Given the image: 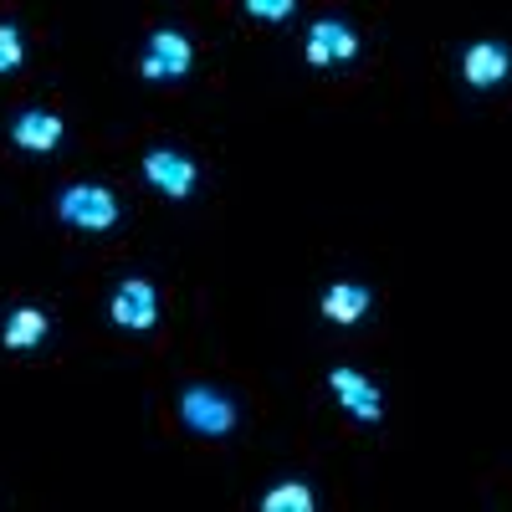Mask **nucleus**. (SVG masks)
Segmentation results:
<instances>
[{
    "label": "nucleus",
    "instance_id": "nucleus-1",
    "mask_svg": "<svg viewBox=\"0 0 512 512\" xmlns=\"http://www.w3.org/2000/svg\"><path fill=\"white\" fill-rule=\"evenodd\" d=\"M57 216L67 226H77V231L98 236V231H113L118 226V200H113L108 185H67L57 195Z\"/></svg>",
    "mask_w": 512,
    "mask_h": 512
},
{
    "label": "nucleus",
    "instance_id": "nucleus-2",
    "mask_svg": "<svg viewBox=\"0 0 512 512\" xmlns=\"http://www.w3.org/2000/svg\"><path fill=\"white\" fill-rule=\"evenodd\" d=\"M190 67H195V47H190L175 26H159V31L149 36L144 57H139L144 82H180V77H190Z\"/></svg>",
    "mask_w": 512,
    "mask_h": 512
},
{
    "label": "nucleus",
    "instance_id": "nucleus-3",
    "mask_svg": "<svg viewBox=\"0 0 512 512\" xmlns=\"http://www.w3.org/2000/svg\"><path fill=\"white\" fill-rule=\"evenodd\" d=\"M180 415L190 431L200 436H231V425H236V405L221 395V390H210V384H190V390L180 395Z\"/></svg>",
    "mask_w": 512,
    "mask_h": 512
},
{
    "label": "nucleus",
    "instance_id": "nucleus-4",
    "mask_svg": "<svg viewBox=\"0 0 512 512\" xmlns=\"http://www.w3.org/2000/svg\"><path fill=\"white\" fill-rule=\"evenodd\" d=\"M108 318H113L118 328H128V333H149V328L159 323V292H154V282H144V277H123V282L113 287Z\"/></svg>",
    "mask_w": 512,
    "mask_h": 512
},
{
    "label": "nucleus",
    "instance_id": "nucleus-5",
    "mask_svg": "<svg viewBox=\"0 0 512 512\" xmlns=\"http://www.w3.org/2000/svg\"><path fill=\"white\" fill-rule=\"evenodd\" d=\"M144 180L169 195V200H190L195 195V180H200V169L190 154H175V149H149L144 154Z\"/></svg>",
    "mask_w": 512,
    "mask_h": 512
},
{
    "label": "nucleus",
    "instance_id": "nucleus-6",
    "mask_svg": "<svg viewBox=\"0 0 512 512\" xmlns=\"http://www.w3.org/2000/svg\"><path fill=\"white\" fill-rule=\"evenodd\" d=\"M303 57H308V67H333V62H354V57H359V36H354V31H349L344 21L323 16V21H313V26H308Z\"/></svg>",
    "mask_w": 512,
    "mask_h": 512
},
{
    "label": "nucleus",
    "instance_id": "nucleus-7",
    "mask_svg": "<svg viewBox=\"0 0 512 512\" xmlns=\"http://www.w3.org/2000/svg\"><path fill=\"white\" fill-rule=\"evenodd\" d=\"M328 390H333V400L344 405L354 420H379V415H384V395H379V384H374V379H364L359 369H333V374H328Z\"/></svg>",
    "mask_w": 512,
    "mask_h": 512
},
{
    "label": "nucleus",
    "instance_id": "nucleus-8",
    "mask_svg": "<svg viewBox=\"0 0 512 512\" xmlns=\"http://www.w3.org/2000/svg\"><path fill=\"white\" fill-rule=\"evenodd\" d=\"M507 72H512V52L502 41H472L461 52V77L472 88H497V82H507Z\"/></svg>",
    "mask_w": 512,
    "mask_h": 512
},
{
    "label": "nucleus",
    "instance_id": "nucleus-9",
    "mask_svg": "<svg viewBox=\"0 0 512 512\" xmlns=\"http://www.w3.org/2000/svg\"><path fill=\"white\" fill-rule=\"evenodd\" d=\"M11 139H16V149H26V154H52V149L62 144V118L47 113V108H26V113L11 123Z\"/></svg>",
    "mask_w": 512,
    "mask_h": 512
},
{
    "label": "nucleus",
    "instance_id": "nucleus-10",
    "mask_svg": "<svg viewBox=\"0 0 512 512\" xmlns=\"http://www.w3.org/2000/svg\"><path fill=\"white\" fill-rule=\"evenodd\" d=\"M323 318L328 323H338V328H354L364 313H369V287H359V282H333L328 292H323Z\"/></svg>",
    "mask_w": 512,
    "mask_h": 512
},
{
    "label": "nucleus",
    "instance_id": "nucleus-11",
    "mask_svg": "<svg viewBox=\"0 0 512 512\" xmlns=\"http://www.w3.org/2000/svg\"><path fill=\"white\" fill-rule=\"evenodd\" d=\"M47 328H52V318L41 313V308H16V313H6V328H0V344L16 349V354H26V349H36L41 338H47Z\"/></svg>",
    "mask_w": 512,
    "mask_h": 512
},
{
    "label": "nucleus",
    "instance_id": "nucleus-12",
    "mask_svg": "<svg viewBox=\"0 0 512 512\" xmlns=\"http://www.w3.org/2000/svg\"><path fill=\"white\" fill-rule=\"evenodd\" d=\"M313 507H318V497L308 482H282V487L262 492V512H313Z\"/></svg>",
    "mask_w": 512,
    "mask_h": 512
},
{
    "label": "nucleus",
    "instance_id": "nucleus-13",
    "mask_svg": "<svg viewBox=\"0 0 512 512\" xmlns=\"http://www.w3.org/2000/svg\"><path fill=\"white\" fill-rule=\"evenodd\" d=\"M21 62H26V41H21V31H16L11 21H0V77L16 72Z\"/></svg>",
    "mask_w": 512,
    "mask_h": 512
},
{
    "label": "nucleus",
    "instance_id": "nucleus-14",
    "mask_svg": "<svg viewBox=\"0 0 512 512\" xmlns=\"http://www.w3.org/2000/svg\"><path fill=\"white\" fill-rule=\"evenodd\" d=\"M292 6H297V0H246V16H256V21H287Z\"/></svg>",
    "mask_w": 512,
    "mask_h": 512
}]
</instances>
